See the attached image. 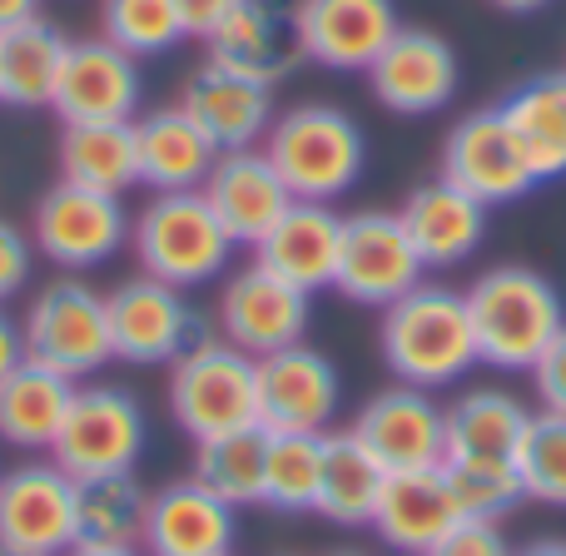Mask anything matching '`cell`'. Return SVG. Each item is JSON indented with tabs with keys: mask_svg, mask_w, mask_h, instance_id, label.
I'll use <instances>...</instances> for the list:
<instances>
[{
	"mask_svg": "<svg viewBox=\"0 0 566 556\" xmlns=\"http://www.w3.org/2000/svg\"><path fill=\"white\" fill-rule=\"evenodd\" d=\"M378 338L392 378L412 382V388L438 392L478 368V333H472L468 293L448 289V283L422 279L398 303H388Z\"/></svg>",
	"mask_w": 566,
	"mask_h": 556,
	"instance_id": "cell-1",
	"label": "cell"
},
{
	"mask_svg": "<svg viewBox=\"0 0 566 556\" xmlns=\"http://www.w3.org/2000/svg\"><path fill=\"white\" fill-rule=\"evenodd\" d=\"M468 313L478 333V363H492L502 373H532V363L566 328L557 283L522 264L488 269L468 289Z\"/></svg>",
	"mask_w": 566,
	"mask_h": 556,
	"instance_id": "cell-2",
	"label": "cell"
},
{
	"mask_svg": "<svg viewBox=\"0 0 566 556\" xmlns=\"http://www.w3.org/2000/svg\"><path fill=\"white\" fill-rule=\"evenodd\" d=\"M264 155L279 169L293 199L333 204L353 195L368 169V139L363 125L338 105H293L274 115L264 135Z\"/></svg>",
	"mask_w": 566,
	"mask_h": 556,
	"instance_id": "cell-3",
	"label": "cell"
},
{
	"mask_svg": "<svg viewBox=\"0 0 566 556\" xmlns=\"http://www.w3.org/2000/svg\"><path fill=\"white\" fill-rule=\"evenodd\" d=\"M129 244H135L139 274L165 279L185 293L199 289V283L224 279L229 259L239 249L199 189H189V195H155L139 209L135 224H129Z\"/></svg>",
	"mask_w": 566,
	"mask_h": 556,
	"instance_id": "cell-4",
	"label": "cell"
},
{
	"mask_svg": "<svg viewBox=\"0 0 566 556\" xmlns=\"http://www.w3.org/2000/svg\"><path fill=\"white\" fill-rule=\"evenodd\" d=\"M169 412L195 442L259 428V363L224 338H205L169 363Z\"/></svg>",
	"mask_w": 566,
	"mask_h": 556,
	"instance_id": "cell-5",
	"label": "cell"
},
{
	"mask_svg": "<svg viewBox=\"0 0 566 556\" xmlns=\"http://www.w3.org/2000/svg\"><path fill=\"white\" fill-rule=\"evenodd\" d=\"M25 358L45 363V368L65 373V378H90L115 358V338H109V303L85 279H55L30 298L25 323Z\"/></svg>",
	"mask_w": 566,
	"mask_h": 556,
	"instance_id": "cell-6",
	"label": "cell"
},
{
	"mask_svg": "<svg viewBox=\"0 0 566 556\" xmlns=\"http://www.w3.org/2000/svg\"><path fill=\"white\" fill-rule=\"evenodd\" d=\"M149 442V418L129 388H109V382H90L75 388V402L65 412L50 458L70 472V478H105V472H135Z\"/></svg>",
	"mask_w": 566,
	"mask_h": 556,
	"instance_id": "cell-7",
	"label": "cell"
},
{
	"mask_svg": "<svg viewBox=\"0 0 566 556\" xmlns=\"http://www.w3.org/2000/svg\"><path fill=\"white\" fill-rule=\"evenodd\" d=\"M109 303V338H115V358L155 368V363H179L189 348L209 338V323L199 318V308L189 303L185 289L165 279H125L115 293H105Z\"/></svg>",
	"mask_w": 566,
	"mask_h": 556,
	"instance_id": "cell-8",
	"label": "cell"
},
{
	"mask_svg": "<svg viewBox=\"0 0 566 556\" xmlns=\"http://www.w3.org/2000/svg\"><path fill=\"white\" fill-rule=\"evenodd\" d=\"M129 224L135 219L125 214V199L119 195H99V189H80L60 179L55 189H45L35 204V249L65 274H85V269H99L125 249Z\"/></svg>",
	"mask_w": 566,
	"mask_h": 556,
	"instance_id": "cell-9",
	"label": "cell"
},
{
	"mask_svg": "<svg viewBox=\"0 0 566 556\" xmlns=\"http://www.w3.org/2000/svg\"><path fill=\"white\" fill-rule=\"evenodd\" d=\"M422 259L412 249L408 229L392 209H358L343 214V244H338V279L333 289L363 308H388L408 289L422 283Z\"/></svg>",
	"mask_w": 566,
	"mask_h": 556,
	"instance_id": "cell-10",
	"label": "cell"
},
{
	"mask_svg": "<svg viewBox=\"0 0 566 556\" xmlns=\"http://www.w3.org/2000/svg\"><path fill=\"white\" fill-rule=\"evenodd\" d=\"M75 542V478L55 458L0 472V547L25 556H65Z\"/></svg>",
	"mask_w": 566,
	"mask_h": 556,
	"instance_id": "cell-11",
	"label": "cell"
},
{
	"mask_svg": "<svg viewBox=\"0 0 566 556\" xmlns=\"http://www.w3.org/2000/svg\"><path fill=\"white\" fill-rule=\"evenodd\" d=\"M363 75H368V90L382 109H392L402 119H422L452 105L462 65H458V50L438 30L398 25V35L378 50V60Z\"/></svg>",
	"mask_w": 566,
	"mask_h": 556,
	"instance_id": "cell-12",
	"label": "cell"
},
{
	"mask_svg": "<svg viewBox=\"0 0 566 556\" xmlns=\"http://www.w3.org/2000/svg\"><path fill=\"white\" fill-rule=\"evenodd\" d=\"M438 175L448 185H458L462 195H472L478 204H517L537 189V175L532 165L522 159L517 139L512 129L502 125L497 105L492 109H472L462 115L458 125L448 129L442 139V159H438Z\"/></svg>",
	"mask_w": 566,
	"mask_h": 556,
	"instance_id": "cell-13",
	"label": "cell"
},
{
	"mask_svg": "<svg viewBox=\"0 0 566 556\" xmlns=\"http://www.w3.org/2000/svg\"><path fill=\"white\" fill-rule=\"evenodd\" d=\"M139 99H145V75L135 55L109 45L105 35L70 40L55 99H50L60 125H119L139 115Z\"/></svg>",
	"mask_w": 566,
	"mask_h": 556,
	"instance_id": "cell-14",
	"label": "cell"
},
{
	"mask_svg": "<svg viewBox=\"0 0 566 556\" xmlns=\"http://www.w3.org/2000/svg\"><path fill=\"white\" fill-rule=\"evenodd\" d=\"M209 60L229 65L259 85H279L298 65H308L298 25V0H239L205 35Z\"/></svg>",
	"mask_w": 566,
	"mask_h": 556,
	"instance_id": "cell-15",
	"label": "cell"
},
{
	"mask_svg": "<svg viewBox=\"0 0 566 556\" xmlns=\"http://www.w3.org/2000/svg\"><path fill=\"white\" fill-rule=\"evenodd\" d=\"M308 298L313 293L283 283L264 264H249L239 274H229L224 293H219V333L249 358H269V353L303 343L313 318Z\"/></svg>",
	"mask_w": 566,
	"mask_h": 556,
	"instance_id": "cell-16",
	"label": "cell"
},
{
	"mask_svg": "<svg viewBox=\"0 0 566 556\" xmlns=\"http://www.w3.org/2000/svg\"><path fill=\"white\" fill-rule=\"evenodd\" d=\"M358 442L382 462V472H432L448 458V428H442V402L428 388H382L363 402L353 418Z\"/></svg>",
	"mask_w": 566,
	"mask_h": 556,
	"instance_id": "cell-17",
	"label": "cell"
},
{
	"mask_svg": "<svg viewBox=\"0 0 566 556\" xmlns=\"http://www.w3.org/2000/svg\"><path fill=\"white\" fill-rule=\"evenodd\" d=\"M259 363V428L264 432H328L343 402L333 358L308 343L279 348Z\"/></svg>",
	"mask_w": 566,
	"mask_h": 556,
	"instance_id": "cell-18",
	"label": "cell"
},
{
	"mask_svg": "<svg viewBox=\"0 0 566 556\" xmlns=\"http://www.w3.org/2000/svg\"><path fill=\"white\" fill-rule=\"evenodd\" d=\"M199 195H205V204L214 209V219L224 224V234L234 239V244H249V249H254L283 219V209L293 204L289 185H283L279 169L269 165L264 145L224 149V155L214 159V169H209Z\"/></svg>",
	"mask_w": 566,
	"mask_h": 556,
	"instance_id": "cell-19",
	"label": "cell"
},
{
	"mask_svg": "<svg viewBox=\"0 0 566 556\" xmlns=\"http://www.w3.org/2000/svg\"><path fill=\"white\" fill-rule=\"evenodd\" d=\"M298 25L313 65L363 75L402 20L392 0H298Z\"/></svg>",
	"mask_w": 566,
	"mask_h": 556,
	"instance_id": "cell-20",
	"label": "cell"
},
{
	"mask_svg": "<svg viewBox=\"0 0 566 556\" xmlns=\"http://www.w3.org/2000/svg\"><path fill=\"white\" fill-rule=\"evenodd\" d=\"M179 109L214 139L219 155H224V149L264 145L269 125H274V115H279L274 85H259V80L239 75V70L214 65V60H205V65L189 75L185 95H179Z\"/></svg>",
	"mask_w": 566,
	"mask_h": 556,
	"instance_id": "cell-21",
	"label": "cell"
},
{
	"mask_svg": "<svg viewBox=\"0 0 566 556\" xmlns=\"http://www.w3.org/2000/svg\"><path fill=\"white\" fill-rule=\"evenodd\" d=\"M239 517L224 497L199 487L195 478L149 492L145 552L149 556H234Z\"/></svg>",
	"mask_w": 566,
	"mask_h": 556,
	"instance_id": "cell-22",
	"label": "cell"
},
{
	"mask_svg": "<svg viewBox=\"0 0 566 556\" xmlns=\"http://www.w3.org/2000/svg\"><path fill=\"white\" fill-rule=\"evenodd\" d=\"M338 244H343V214H333V204H308L293 199L283 209V219L254 244V264H264L269 274L303 293L333 289L338 279Z\"/></svg>",
	"mask_w": 566,
	"mask_h": 556,
	"instance_id": "cell-23",
	"label": "cell"
},
{
	"mask_svg": "<svg viewBox=\"0 0 566 556\" xmlns=\"http://www.w3.org/2000/svg\"><path fill=\"white\" fill-rule=\"evenodd\" d=\"M402 229H408L412 249H418L422 269H458L482 249L488 234V204H478L472 195H462L448 179H428L418 185L398 209Z\"/></svg>",
	"mask_w": 566,
	"mask_h": 556,
	"instance_id": "cell-24",
	"label": "cell"
},
{
	"mask_svg": "<svg viewBox=\"0 0 566 556\" xmlns=\"http://www.w3.org/2000/svg\"><path fill=\"white\" fill-rule=\"evenodd\" d=\"M458 522H462L458 497H452L442 468H432V472H388L368 527L382 537V547L402 556H428Z\"/></svg>",
	"mask_w": 566,
	"mask_h": 556,
	"instance_id": "cell-25",
	"label": "cell"
},
{
	"mask_svg": "<svg viewBox=\"0 0 566 556\" xmlns=\"http://www.w3.org/2000/svg\"><path fill=\"white\" fill-rule=\"evenodd\" d=\"M135 149H139V185L149 195H189L205 189L219 145L185 115L179 105L135 115Z\"/></svg>",
	"mask_w": 566,
	"mask_h": 556,
	"instance_id": "cell-26",
	"label": "cell"
},
{
	"mask_svg": "<svg viewBox=\"0 0 566 556\" xmlns=\"http://www.w3.org/2000/svg\"><path fill=\"white\" fill-rule=\"evenodd\" d=\"M497 115L512 129L537 185L566 175V70L522 80L517 90H507L497 99Z\"/></svg>",
	"mask_w": 566,
	"mask_h": 556,
	"instance_id": "cell-27",
	"label": "cell"
},
{
	"mask_svg": "<svg viewBox=\"0 0 566 556\" xmlns=\"http://www.w3.org/2000/svg\"><path fill=\"white\" fill-rule=\"evenodd\" d=\"M75 378L25 358L6 382H0V438L15 448L50 452L65 428V412L75 402Z\"/></svg>",
	"mask_w": 566,
	"mask_h": 556,
	"instance_id": "cell-28",
	"label": "cell"
},
{
	"mask_svg": "<svg viewBox=\"0 0 566 556\" xmlns=\"http://www.w3.org/2000/svg\"><path fill=\"white\" fill-rule=\"evenodd\" d=\"M382 462L358 442V432H323V478H318V502L313 512L338 527H368L382 497Z\"/></svg>",
	"mask_w": 566,
	"mask_h": 556,
	"instance_id": "cell-29",
	"label": "cell"
},
{
	"mask_svg": "<svg viewBox=\"0 0 566 556\" xmlns=\"http://www.w3.org/2000/svg\"><path fill=\"white\" fill-rule=\"evenodd\" d=\"M60 179L125 199L139 185L135 119H119V125H65L60 129Z\"/></svg>",
	"mask_w": 566,
	"mask_h": 556,
	"instance_id": "cell-30",
	"label": "cell"
},
{
	"mask_svg": "<svg viewBox=\"0 0 566 556\" xmlns=\"http://www.w3.org/2000/svg\"><path fill=\"white\" fill-rule=\"evenodd\" d=\"M70 40L45 15L0 35V105L10 109H45L55 99V80L65 65Z\"/></svg>",
	"mask_w": 566,
	"mask_h": 556,
	"instance_id": "cell-31",
	"label": "cell"
},
{
	"mask_svg": "<svg viewBox=\"0 0 566 556\" xmlns=\"http://www.w3.org/2000/svg\"><path fill=\"white\" fill-rule=\"evenodd\" d=\"M448 428V452H472V458H517L522 438L532 428V412L522 398L502 388H468L442 408Z\"/></svg>",
	"mask_w": 566,
	"mask_h": 556,
	"instance_id": "cell-32",
	"label": "cell"
},
{
	"mask_svg": "<svg viewBox=\"0 0 566 556\" xmlns=\"http://www.w3.org/2000/svg\"><path fill=\"white\" fill-rule=\"evenodd\" d=\"M149 492L135 482V472H105V478L75 482V522L80 542L90 547H145Z\"/></svg>",
	"mask_w": 566,
	"mask_h": 556,
	"instance_id": "cell-33",
	"label": "cell"
},
{
	"mask_svg": "<svg viewBox=\"0 0 566 556\" xmlns=\"http://www.w3.org/2000/svg\"><path fill=\"white\" fill-rule=\"evenodd\" d=\"M264 448H269L264 428H239V432L205 438L195 442V472L189 478L199 487H209L214 497H224L234 512L259 507L264 502Z\"/></svg>",
	"mask_w": 566,
	"mask_h": 556,
	"instance_id": "cell-34",
	"label": "cell"
},
{
	"mask_svg": "<svg viewBox=\"0 0 566 556\" xmlns=\"http://www.w3.org/2000/svg\"><path fill=\"white\" fill-rule=\"evenodd\" d=\"M323 478V432H269L264 448V507L298 517L313 512Z\"/></svg>",
	"mask_w": 566,
	"mask_h": 556,
	"instance_id": "cell-35",
	"label": "cell"
},
{
	"mask_svg": "<svg viewBox=\"0 0 566 556\" xmlns=\"http://www.w3.org/2000/svg\"><path fill=\"white\" fill-rule=\"evenodd\" d=\"M442 478H448V487H452V497H458L462 517L502 522L512 507H522V502H527L517 458H472V452H448V458H442Z\"/></svg>",
	"mask_w": 566,
	"mask_h": 556,
	"instance_id": "cell-36",
	"label": "cell"
},
{
	"mask_svg": "<svg viewBox=\"0 0 566 556\" xmlns=\"http://www.w3.org/2000/svg\"><path fill=\"white\" fill-rule=\"evenodd\" d=\"M99 35L119 45L125 55H165L185 40L175 0H99Z\"/></svg>",
	"mask_w": 566,
	"mask_h": 556,
	"instance_id": "cell-37",
	"label": "cell"
},
{
	"mask_svg": "<svg viewBox=\"0 0 566 556\" xmlns=\"http://www.w3.org/2000/svg\"><path fill=\"white\" fill-rule=\"evenodd\" d=\"M517 472L527 502L566 507V412H532V428L517 448Z\"/></svg>",
	"mask_w": 566,
	"mask_h": 556,
	"instance_id": "cell-38",
	"label": "cell"
},
{
	"mask_svg": "<svg viewBox=\"0 0 566 556\" xmlns=\"http://www.w3.org/2000/svg\"><path fill=\"white\" fill-rule=\"evenodd\" d=\"M512 552H517V547L507 542L502 522H492V517H462L458 527H452L428 556H512Z\"/></svg>",
	"mask_w": 566,
	"mask_h": 556,
	"instance_id": "cell-39",
	"label": "cell"
},
{
	"mask_svg": "<svg viewBox=\"0 0 566 556\" xmlns=\"http://www.w3.org/2000/svg\"><path fill=\"white\" fill-rule=\"evenodd\" d=\"M35 274V239L20 234L10 219H0V303L15 298Z\"/></svg>",
	"mask_w": 566,
	"mask_h": 556,
	"instance_id": "cell-40",
	"label": "cell"
},
{
	"mask_svg": "<svg viewBox=\"0 0 566 556\" xmlns=\"http://www.w3.org/2000/svg\"><path fill=\"white\" fill-rule=\"evenodd\" d=\"M532 382H537V398L547 412H566V328L547 343L537 363H532Z\"/></svg>",
	"mask_w": 566,
	"mask_h": 556,
	"instance_id": "cell-41",
	"label": "cell"
},
{
	"mask_svg": "<svg viewBox=\"0 0 566 556\" xmlns=\"http://www.w3.org/2000/svg\"><path fill=\"white\" fill-rule=\"evenodd\" d=\"M234 6H239V0H175L179 20H185V35H199V40H205Z\"/></svg>",
	"mask_w": 566,
	"mask_h": 556,
	"instance_id": "cell-42",
	"label": "cell"
},
{
	"mask_svg": "<svg viewBox=\"0 0 566 556\" xmlns=\"http://www.w3.org/2000/svg\"><path fill=\"white\" fill-rule=\"evenodd\" d=\"M20 363H25V338H20V323L0 308V382H6Z\"/></svg>",
	"mask_w": 566,
	"mask_h": 556,
	"instance_id": "cell-43",
	"label": "cell"
},
{
	"mask_svg": "<svg viewBox=\"0 0 566 556\" xmlns=\"http://www.w3.org/2000/svg\"><path fill=\"white\" fill-rule=\"evenodd\" d=\"M25 20H40V0H0V35Z\"/></svg>",
	"mask_w": 566,
	"mask_h": 556,
	"instance_id": "cell-44",
	"label": "cell"
},
{
	"mask_svg": "<svg viewBox=\"0 0 566 556\" xmlns=\"http://www.w3.org/2000/svg\"><path fill=\"white\" fill-rule=\"evenodd\" d=\"M65 556H149L145 547H90V542H75Z\"/></svg>",
	"mask_w": 566,
	"mask_h": 556,
	"instance_id": "cell-45",
	"label": "cell"
},
{
	"mask_svg": "<svg viewBox=\"0 0 566 556\" xmlns=\"http://www.w3.org/2000/svg\"><path fill=\"white\" fill-rule=\"evenodd\" d=\"M497 10H507V15H537V10H547L552 0H492Z\"/></svg>",
	"mask_w": 566,
	"mask_h": 556,
	"instance_id": "cell-46",
	"label": "cell"
},
{
	"mask_svg": "<svg viewBox=\"0 0 566 556\" xmlns=\"http://www.w3.org/2000/svg\"><path fill=\"white\" fill-rule=\"evenodd\" d=\"M512 556H566V542L562 537H542V542H532V547H522Z\"/></svg>",
	"mask_w": 566,
	"mask_h": 556,
	"instance_id": "cell-47",
	"label": "cell"
},
{
	"mask_svg": "<svg viewBox=\"0 0 566 556\" xmlns=\"http://www.w3.org/2000/svg\"><path fill=\"white\" fill-rule=\"evenodd\" d=\"M0 556H25V552H10V547H0Z\"/></svg>",
	"mask_w": 566,
	"mask_h": 556,
	"instance_id": "cell-48",
	"label": "cell"
},
{
	"mask_svg": "<svg viewBox=\"0 0 566 556\" xmlns=\"http://www.w3.org/2000/svg\"><path fill=\"white\" fill-rule=\"evenodd\" d=\"M333 556H363V552H333Z\"/></svg>",
	"mask_w": 566,
	"mask_h": 556,
	"instance_id": "cell-49",
	"label": "cell"
}]
</instances>
